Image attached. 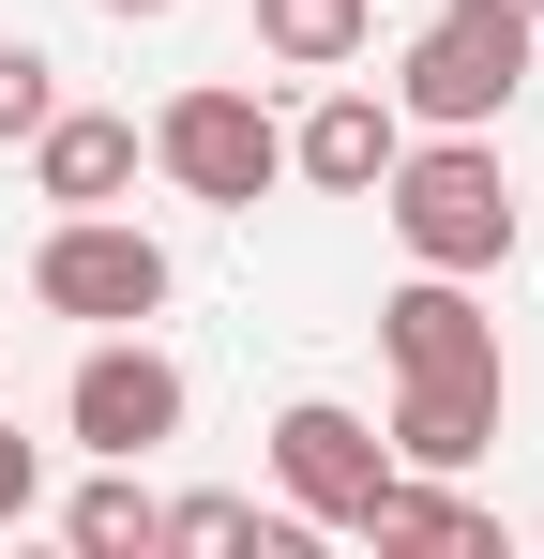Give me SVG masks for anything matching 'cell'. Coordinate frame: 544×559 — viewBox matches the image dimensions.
<instances>
[{
	"mask_svg": "<svg viewBox=\"0 0 544 559\" xmlns=\"http://www.w3.org/2000/svg\"><path fill=\"white\" fill-rule=\"evenodd\" d=\"M378 212H393V242L424 258V273H515V182H499V152L484 136H409L393 167H378Z\"/></svg>",
	"mask_w": 544,
	"mask_h": 559,
	"instance_id": "1",
	"label": "cell"
},
{
	"mask_svg": "<svg viewBox=\"0 0 544 559\" xmlns=\"http://www.w3.org/2000/svg\"><path fill=\"white\" fill-rule=\"evenodd\" d=\"M515 92H530V15H499V0H453V15H424V31L393 46L409 136H499Z\"/></svg>",
	"mask_w": 544,
	"mask_h": 559,
	"instance_id": "2",
	"label": "cell"
},
{
	"mask_svg": "<svg viewBox=\"0 0 544 559\" xmlns=\"http://www.w3.org/2000/svg\"><path fill=\"white\" fill-rule=\"evenodd\" d=\"M167 242L137 227V212H61L46 242H31V302L46 318H91V333H152L167 318Z\"/></svg>",
	"mask_w": 544,
	"mask_h": 559,
	"instance_id": "3",
	"label": "cell"
},
{
	"mask_svg": "<svg viewBox=\"0 0 544 559\" xmlns=\"http://www.w3.org/2000/svg\"><path fill=\"white\" fill-rule=\"evenodd\" d=\"M152 167H167L197 212H258L272 182H287V121H272L258 92H167V121H152Z\"/></svg>",
	"mask_w": 544,
	"mask_h": 559,
	"instance_id": "4",
	"label": "cell"
},
{
	"mask_svg": "<svg viewBox=\"0 0 544 559\" xmlns=\"http://www.w3.org/2000/svg\"><path fill=\"white\" fill-rule=\"evenodd\" d=\"M272 484H287V514L303 530H348L378 514V484H393V439L363 424V408H333V393H303V408H272Z\"/></svg>",
	"mask_w": 544,
	"mask_h": 559,
	"instance_id": "5",
	"label": "cell"
},
{
	"mask_svg": "<svg viewBox=\"0 0 544 559\" xmlns=\"http://www.w3.org/2000/svg\"><path fill=\"white\" fill-rule=\"evenodd\" d=\"M181 408H197V378H181L152 333H91V364L61 378V439H76V454H167Z\"/></svg>",
	"mask_w": 544,
	"mask_h": 559,
	"instance_id": "6",
	"label": "cell"
},
{
	"mask_svg": "<svg viewBox=\"0 0 544 559\" xmlns=\"http://www.w3.org/2000/svg\"><path fill=\"white\" fill-rule=\"evenodd\" d=\"M137 167H152V136H137L121 106H46V121H31V197H46V212H121Z\"/></svg>",
	"mask_w": 544,
	"mask_h": 559,
	"instance_id": "7",
	"label": "cell"
},
{
	"mask_svg": "<svg viewBox=\"0 0 544 559\" xmlns=\"http://www.w3.org/2000/svg\"><path fill=\"white\" fill-rule=\"evenodd\" d=\"M499 393L515 378L499 364H453V378H393V468H484V439H499Z\"/></svg>",
	"mask_w": 544,
	"mask_h": 559,
	"instance_id": "8",
	"label": "cell"
},
{
	"mask_svg": "<svg viewBox=\"0 0 544 559\" xmlns=\"http://www.w3.org/2000/svg\"><path fill=\"white\" fill-rule=\"evenodd\" d=\"M393 152H409V106L393 92H318L287 121V182H318V197H378Z\"/></svg>",
	"mask_w": 544,
	"mask_h": 559,
	"instance_id": "9",
	"label": "cell"
},
{
	"mask_svg": "<svg viewBox=\"0 0 544 559\" xmlns=\"http://www.w3.org/2000/svg\"><path fill=\"white\" fill-rule=\"evenodd\" d=\"M378 348H393V378H453V364H499V318L469 302V273L409 258V287L378 302Z\"/></svg>",
	"mask_w": 544,
	"mask_h": 559,
	"instance_id": "10",
	"label": "cell"
},
{
	"mask_svg": "<svg viewBox=\"0 0 544 559\" xmlns=\"http://www.w3.org/2000/svg\"><path fill=\"white\" fill-rule=\"evenodd\" d=\"M363 545H453V559H499V514H484V499H453V468H393V484H378V514H363Z\"/></svg>",
	"mask_w": 544,
	"mask_h": 559,
	"instance_id": "11",
	"label": "cell"
},
{
	"mask_svg": "<svg viewBox=\"0 0 544 559\" xmlns=\"http://www.w3.org/2000/svg\"><path fill=\"white\" fill-rule=\"evenodd\" d=\"M61 545H76V559H152V545H167V499L137 484V454H106L76 499H61Z\"/></svg>",
	"mask_w": 544,
	"mask_h": 559,
	"instance_id": "12",
	"label": "cell"
},
{
	"mask_svg": "<svg viewBox=\"0 0 544 559\" xmlns=\"http://www.w3.org/2000/svg\"><path fill=\"white\" fill-rule=\"evenodd\" d=\"M258 46L287 61V76H333V61L378 46V0H258Z\"/></svg>",
	"mask_w": 544,
	"mask_h": 559,
	"instance_id": "13",
	"label": "cell"
},
{
	"mask_svg": "<svg viewBox=\"0 0 544 559\" xmlns=\"http://www.w3.org/2000/svg\"><path fill=\"white\" fill-rule=\"evenodd\" d=\"M61 106V61L31 46V31H0V152H31V121Z\"/></svg>",
	"mask_w": 544,
	"mask_h": 559,
	"instance_id": "14",
	"label": "cell"
},
{
	"mask_svg": "<svg viewBox=\"0 0 544 559\" xmlns=\"http://www.w3.org/2000/svg\"><path fill=\"white\" fill-rule=\"evenodd\" d=\"M31 514H46V439L0 424V530H31Z\"/></svg>",
	"mask_w": 544,
	"mask_h": 559,
	"instance_id": "15",
	"label": "cell"
},
{
	"mask_svg": "<svg viewBox=\"0 0 544 559\" xmlns=\"http://www.w3.org/2000/svg\"><path fill=\"white\" fill-rule=\"evenodd\" d=\"M91 15H121V31H137V15H181V0H91Z\"/></svg>",
	"mask_w": 544,
	"mask_h": 559,
	"instance_id": "16",
	"label": "cell"
},
{
	"mask_svg": "<svg viewBox=\"0 0 544 559\" xmlns=\"http://www.w3.org/2000/svg\"><path fill=\"white\" fill-rule=\"evenodd\" d=\"M499 15H544V0H499Z\"/></svg>",
	"mask_w": 544,
	"mask_h": 559,
	"instance_id": "17",
	"label": "cell"
}]
</instances>
